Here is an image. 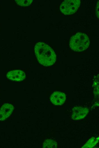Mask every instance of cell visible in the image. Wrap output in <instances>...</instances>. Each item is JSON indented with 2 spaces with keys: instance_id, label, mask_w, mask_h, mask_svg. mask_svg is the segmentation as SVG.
I'll return each instance as SVG.
<instances>
[{
  "instance_id": "8fae6325",
  "label": "cell",
  "mask_w": 99,
  "mask_h": 148,
  "mask_svg": "<svg viewBox=\"0 0 99 148\" xmlns=\"http://www.w3.org/2000/svg\"><path fill=\"white\" fill-rule=\"evenodd\" d=\"M99 1H98L96 7V13L97 17L99 18Z\"/></svg>"
},
{
  "instance_id": "7a4b0ae2",
  "label": "cell",
  "mask_w": 99,
  "mask_h": 148,
  "mask_svg": "<svg viewBox=\"0 0 99 148\" xmlns=\"http://www.w3.org/2000/svg\"><path fill=\"white\" fill-rule=\"evenodd\" d=\"M89 44L88 36L83 33L78 32L71 37L69 46L73 50L81 52L87 48Z\"/></svg>"
},
{
  "instance_id": "3957f363",
  "label": "cell",
  "mask_w": 99,
  "mask_h": 148,
  "mask_svg": "<svg viewBox=\"0 0 99 148\" xmlns=\"http://www.w3.org/2000/svg\"><path fill=\"white\" fill-rule=\"evenodd\" d=\"M80 4L79 0H65L61 5L60 10L65 15H71L77 11Z\"/></svg>"
},
{
  "instance_id": "6da1fadb",
  "label": "cell",
  "mask_w": 99,
  "mask_h": 148,
  "mask_svg": "<svg viewBox=\"0 0 99 148\" xmlns=\"http://www.w3.org/2000/svg\"><path fill=\"white\" fill-rule=\"evenodd\" d=\"M34 51L38 60L41 64L50 66L55 62L56 56L54 51L46 43H37L35 46Z\"/></svg>"
},
{
  "instance_id": "9c48e42d",
  "label": "cell",
  "mask_w": 99,
  "mask_h": 148,
  "mask_svg": "<svg viewBox=\"0 0 99 148\" xmlns=\"http://www.w3.org/2000/svg\"><path fill=\"white\" fill-rule=\"evenodd\" d=\"M57 143L51 139H47L45 140L43 144V148H56Z\"/></svg>"
},
{
  "instance_id": "52a82bcc",
  "label": "cell",
  "mask_w": 99,
  "mask_h": 148,
  "mask_svg": "<svg viewBox=\"0 0 99 148\" xmlns=\"http://www.w3.org/2000/svg\"><path fill=\"white\" fill-rule=\"evenodd\" d=\"M65 95L61 92H54L51 95L50 99L51 102L55 105H61L65 100Z\"/></svg>"
},
{
  "instance_id": "ba28073f",
  "label": "cell",
  "mask_w": 99,
  "mask_h": 148,
  "mask_svg": "<svg viewBox=\"0 0 99 148\" xmlns=\"http://www.w3.org/2000/svg\"><path fill=\"white\" fill-rule=\"evenodd\" d=\"M99 141V137H92L90 139L82 148H92Z\"/></svg>"
},
{
  "instance_id": "277c9868",
  "label": "cell",
  "mask_w": 99,
  "mask_h": 148,
  "mask_svg": "<svg viewBox=\"0 0 99 148\" xmlns=\"http://www.w3.org/2000/svg\"><path fill=\"white\" fill-rule=\"evenodd\" d=\"M72 118L74 120H79L84 118L89 112L86 108L76 106L72 110Z\"/></svg>"
},
{
  "instance_id": "30bf717a",
  "label": "cell",
  "mask_w": 99,
  "mask_h": 148,
  "mask_svg": "<svg viewBox=\"0 0 99 148\" xmlns=\"http://www.w3.org/2000/svg\"><path fill=\"white\" fill-rule=\"evenodd\" d=\"M15 1L18 5L22 6H28L30 5L32 2V0H15Z\"/></svg>"
},
{
  "instance_id": "5b68a950",
  "label": "cell",
  "mask_w": 99,
  "mask_h": 148,
  "mask_svg": "<svg viewBox=\"0 0 99 148\" xmlns=\"http://www.w3.org/2000/svg\"><path fill=\"white\" fill-rule=\"evenodd\" d=\"M7 78L14 81H21L25 79L26 75L23 71L19 70H13L8 72L7 74Z\"/></svg>"
},
{
  "instance_id": "8992f818",
  "label": "cell",
  "mask_w": 99,
  "mask_h": 148,
  "mask_svg": "<svg viewBox=\"0 0 99 148\" xmlns=\"http://www.w3.org/2000/svg\"><path fill=\"white\" fill-rule=\"evenodd\" d=\"M13 110L14 107L11 104L5 103L3 104L0 109V120H4L9 117Z\"/></svg>"
}]
</instances>
